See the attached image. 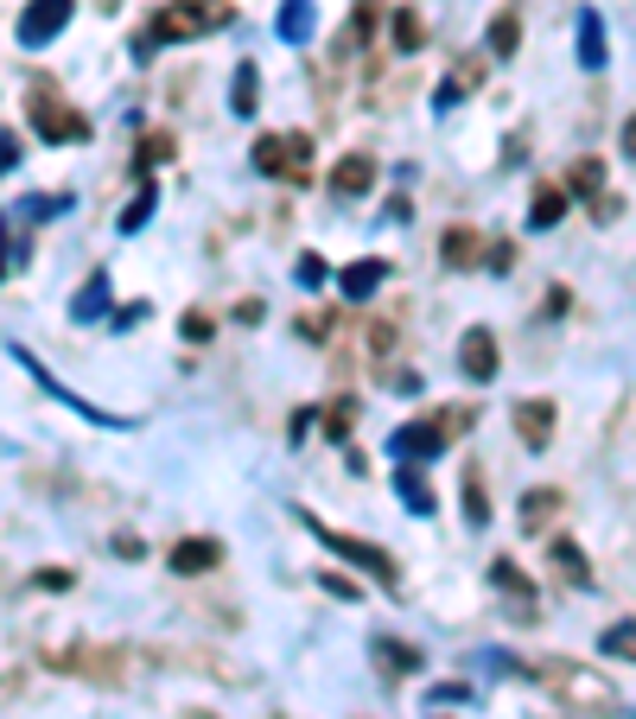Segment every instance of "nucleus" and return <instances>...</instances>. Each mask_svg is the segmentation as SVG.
Listing matches in <instances>:
<instances>
[{
    "mask_svg": "<svg viewBox=\"0 0 636 719\" xmlns=\"http://www.w3.org/2000/svg\"><path fill=\"white\" fill-rule=\"evenodd\" d=\"M497 663L515 668V675H529V681H541L548 694H560L573 713H617V707H624L598 668L566 663V656H497Z\"/></svg>",
    "mask_w": 636,
    "mask_h": 719,
    "instance_id": "1",
    "label": "nucleus"
},
{
    "mask_svg": "<svg viewBox=\"0 0 636 719\" xmlns=\"http://www.w3.org/2000/svg\"><path fill=\"white\" fill-rule=\"evenodd\" d=\"M229 20H236V13H229V0H166L147 27H140V39H134V58H153V52H166V45L204 39V32H223Z\"/></svg>",
    "mask_w": 636,
    "mask_h": 719,
    "instance_id": "2",
    "label": "nucleus"
},
{
    "mask_svg": "<svg viewBox=\"0 0 636 719\" xmlns=\"http://www.w3.org/2000/svg\"><path fill=\"white\" fill-rule=\"evenodd\" d=\"M300 522H305V529H312L319 541H325L337 561L363 566L369 580H382L388 592H402V566H395V554H388V548H376V541H356V535H344V529H325V522H312V515H300Z\"/></svg>",
    "mask_w": 636,
    "mask_h": 719,
    "instance_id": "3",
    "label": "nucleus"
},
{
    "mask_svg": "<svg viewBox=\"0 0 636 719\" xmlns=\"http://www.w3.org/2000/svg\"><path fill=\"white\" fill-rule=\"evenodd\" d=\"M254 173L305 185L312 179V134H261V140H254Z\"/></svg>",
    "mask_w": 636,
    "mask_h": 719,
    "instance_id": "4",
    "label": "nucleus"
},
{
    "mask_svg": "<svg viewBox=\"0 0 636 719\" xmlns=\"http://www.w3.org/2000/svg\"><path fill=\"white\" fill-rule=\"evenodd\" d=\"M25 115H32V134H39V140H51V147H71V140H83V134H90V122H83V115H76L58 90H32Z\"/></svg>",
    "mask_w": 636,
    "mask_h": 719,
    "instance_id": "5",
    "label": "nucleus"
},
{
    "mask_svg": "<svg viewBox=\"0 0 636 719\" xmlns=\"http://www.w3.org/2000/svg\"><path fill=\"white\" fill-rule=\"evenodd\" d=\"M71 13H76V0H25V13H20V27H13V39H20L25 52H45L51 39L71 27Z\"/></svg>",
    "mask_w": 636,
    "mask_h": 719,
    "instance_id": "6",
    "label": "nucleus"
},
{
    "mask_svg": "<svg viewBox=\"0 0 636 719\" xmlns=\"http://www.w3.org/2000/svg\"><path fill=\"white\" fill-rule=\"evenodd\" d=\"M388 452L402 465H432V459H446V434H439L432 420H402V427L388 434Z\"/></svg>",
    "mask_w": 636,
    "mask_h": 719,
    "instance_id": "7",
    "label": "nucleus"
},
{
    "mask_svg": "<svg viewBox=\"0 0 636 719\" xmlns=\"http://www.w3.org/2000/svg\"><path fill=\"white\" fill-rule=\"evenodd\" d=\"M7 357H20V369H25V376H39V383H45L51 395L64 402V408H76V414H83V420H102V427H127L122 414H102V408H90V402H83L76 388H64V383H58V376H51V369H45V363H39V357H32V351H25V344H7Z\"/></svg>",
    "mask_w": 636,
    "mask_h": 719,
    "instance_id": "8",
    "label": "nucleus"
},
{
    "mask_svg": "<svg viewBox=\"0 0 636 719\" xmlns=\"http://www.w3.org/2000/svg\"><path fill=\"white\" fill-rule=\"evenodd\" d=\"M554 420H560V408H554V402H541V395L515 402V434H522V446H529V452H548V439H554Z\"/></svg>",
    "mask_w": 636,
    "mask_h": 719,
    "instance_id": "9",
    "label": "nucleus"
},
{
    "mask_svg": "<svg viewBox=\"0 0 636 719\" xmlns=\"http://www.w3.org/2000/svg\"><path fill=\"white\" fill-rule=\"evenodd\" d=\"M458 369H465L471 383H490V376H497V337L483 332V325H471V332L458 337Z\"/></svg>",
    "mask_w": 636,
    "mask_h": 719,
    "instance_id": "10",
    "label": "nucleus"
},
{
    "mask_svg": "<svg viewBox=\"0 0 636 719\" xmlns=\"http://www.w3.org/2000/svg\"><path fill=\"white\" fill-rule=\"evenodd\" d=\"M51 668L90 675V681H122V656L115 649H64V656H51Z\"/></svg>",
    "mask_w": 636,
    "mask_h": 719,
    "instance_id": "11",
    "label": "nucleus"
},
{
    "mask_svg": "<svg viewBox=\"0 0 636 719\" xmlns=\"http://www.w3.org/2000/svg\"><path fill=\"white\" fill-rule=\"evenodd\" d=\"M166 566H173V573H210V566H223V541L217 535H185L173 554H166Z\"/></svg>",
    "mask_w": 636,
    "mask_h": 719,
    "instance_id": "12",
    "label": "nucleus"
},
{
    "mask_svg": "<svg viewBox=\"0 0 636 719\" xmlns=\"http://www.w3.org/2000/svg\"><path fill=\"white\" fill-rule=\"evenodd\" d=\"M382 281H388V261H351V268L337 274V293H344L351 306H363V300H376Z\"/></svg>",
    "mask_w": 636,
    "mask_h": 719,
    "instance_id": "13",
    "label": "nucleus"
},
{
    "mask_svg": "<svg viewBox=\"0 0 636 719\" xmlns=\"http://www.w3.org/2000/svg\"><path fill=\"white\" fill-rule=\"evenodd\" d=\"M376 159L369 154H344L337 159V173H331V191H337V198H363V191H369V185H376Z\"/></svg>",
    "mask_w": 636,
    "mask_h": 719,
    "instance_id": "14",
    "label": "nucleus"
},
{
    "mask_svg": "<svg viewBox=\"0 0 636 719\" xmlns=\"http://www.w3.org/2000/svg\"><path fill=\"white\" fill-rule=\"evenodd\" d=\"M490 586L515 598V617H541V612H534V586H529V573H522L515 561H490Z\"/></svg>",
    "mask_w": 636,
    "mask_h": 719,
    "instance_id": "15",
    "label": "nucleus"
},
{
    "mask_svg": "<svg viewBox=\"0 0 636 719\" xmlns=\"http://www.w3.org/2000/svg\"><path fill=\"white\" fill-rule=\"evenodd\" d=\"M108 306H115V293H108V274H90V281L76 286L71 319H76V325H96V319H108Z\"/></svg>",
    "mask_w": 636,
    "mask_h": 719,
    "instance_id": "16",
    "label": "nucleus"
},
{
    "mask_svg": "<svg viewBox=\"0 0 636 719\" xmlns=\"http://www.w3.org/2000/svg\"><path fill=\"white\" fill-rule=\"evenodd\" d=\"M560 510H566V497H560L554 484L522 490V529H529V535H541V529H548V522H554Z\"/></svg>",
    "mask_w": 636,
    "mask_h": 719,
    "instance_id": "17",
    "label": "nucleus"
},
{
    "mask_svg": "<svg viewBox=\"0 0 636 719\" xmlns=\"http://www.w3.org/2000/svg\"><path fill=\"white\" fill-rule=\"evenodd\" d=\"M580 64H585V71H605V64H611V45H605V20H598L592 7H585V13H580Z\"/></svg>",
    "mask_w": 636,
    "mask_h": 719,
    "instance_id": "18",
    "label": "nucleus"
},
{
    "mask_svg": "<svg viewBox=\"0 0 636 719\" xmlns=\"http://www.w3.org/2000/svg\"><path fill=\"white\" fill-rule=\"evenodd\" d=\"M395 490H402L407 515H432V510H439V497H432V484L420 478V465H402V471H395Z\"/></svg>",
    "mask_w": 636,
    "mask_h": 719,
    "instance_id": "19",
    "label": "nucleus"
},
{
    "mask_svg": "<svg viewBox=\"0 0 636 719\" xmlns=\"http://www.w3.org/2000/svg\"><path fill=\"white\" fill-rule=\"evenodd\" d=\"M478 230H471V223H452V230H446V242H439V256H446V268H478Z\"/></svg>",
    "mask_w": 636,
    "mask_h": 719,
    "instance_id": "20",
    "label": "nucleus"
},
{
    "mask_svg": "<svg viewBox=\"0 0 636 719\" xmlns=\"http://www.w3.org/2000/svg\"><path fill=\"white\" fill-rule=\"evenodd\" d=\"M560 217H566V185H541L529 205V230H554Z\"/></svg>",
    "mask_w": 636,
    "mask_h": 719,
    "instance_id": "21",
    "label": "nucleus"
},
{
    "mask_svg": "<svg viewBox=\"0 0 636 719\" xmlns=\"http://www.w3.org/2000/svg\"><path fill=\"white\" fill-rule=\"evenodd\" d=\"M369 649H376V663L388 668V675H420V649H414V643L376 637V643H369Z\"/></svg>",
    "mask_w": 636,
    "mask_h": 719,
    "instance_id": "22",
    "label": "nucleus"
},
{
    "mask_svg": "<svg viewBox=\"0 0 636 719\" xmlns=\"http://www.w3.org/2000/svg\"><path fill=\"white\" fill-rule=\"evenodd\" d=\"M312 20H319V13H312V0H286V7H280V20H274V32L286 39V45H300L305 32H312Z\"/></svg>",
    "mask_w": 636,
    "mask_h": 719,
    "instance_id": "23",
    "label": "nucleus"
},
{
    "mask_svg": "<svg viewBox=\"0 0 636 719\" xmlns=\"http://www.w3.org/2000/svg\"><path fill=\"white\" fill-rule=\"evenodd\" d=\"M229 108H236V115H254V108H261V77H254V64H236V83H229Z\"/></svg>",
    "mask_w": 636,
    "mask_h": 719,
    "instance_id": "24",
    "label": "nucleus"
},
{
    "mask_svg": "<svg viewBox=\"0 0 636 719\" xmlns=\"http://www.w3.org/2000/svg\"><path fill=\"white\" fill-rule=\"evenodd\" d=\"M554 566L566 573V580H573V586H592V566H585L580 541H566V535H560V541H554Z\"/></svg>",
    "mask_w": 636,
    "mask_h": 719,
    "instance_id": "25",
    "label": "nucleus"
},
{
    "mask_svg": "<svg viewBox=\"0 0 636 719\" xmlns=\"http://www.w3.org/2000/svg\"><path fill=\"white\" fill-rule=\"evenodd\" d=\"M515 45H522V20L515 13H497L490 20V58H509Z\"/></svg>",
    "mask_w": 636,
    "mask_h": 719,
    "instance_id": "26",
    "label": "nucleus"
},
{
    "mask_svg": "<svg viewBox=\"0 0 636 719\" xmlns=\"http://www.w3.org/2000/svg\"><path fill=\"white\" fill-rule=\"evenodd\" d=\"M153 210H159V191H153V185H140V191H134V205L122 210V236L147 230V217H153Z\"/></svg>",
    "mask_w": 636,
    "mask_h": 719,
    "instance_id": "27",
    "label": "nucleus"
},
{
    "mask_svg": "<svg viewBox=\"0 0 636 719\" xmlns=\"http://www.w3.org/2000/svg\"><path fill=\"white\" fill-rule=\"evenodd\" d=\"M630 643H636V624H630V617H617L605 637H598V649H605V656H617V663H630Z\"/></svg>",
    "mask_w": 636,
    "mask_h": 719,
    "instance_id": "28",
    "label": "nucleus"
},
{
    "mask_svg": "<svg viewBox=\"0 0 636 719\" xmlns=\"http://www.w3.org/2000/svg\"><path fill=\"white\" fill-rule=\"evenodd\" d=\"M159 159H173V134H166V128H159V134H147V140H140V173H153Z\"/></svg>",
    "mask_w": 636,
    "mask_h": 719,
    "instance_id": "29",
    "label": "nucleus"
},
{
    "mask_svg": "<svg viewBox=\"0 0 636 719\" xmlns=\"http://www.w3.org/2000/svg\"><path fill=\"white\" fill-rule=\"evenodd\" d=\"M420 39H427V27H420V20H414V13H395V45H402V52H414V45H420Z\"/></svg>",
    "mask_w": 636,
    "mask_h": 719,
    "instance_id": "30",
    "label": "nucleus"
},
{
    "mask_svg": "<svg viewBox=\"0 0 636 719\" xmlns=\"http://www.w3.org/2000/svg\"><path fill=\"white\" fill-rule=\"evenodd\" d=\"M293 281H300L305 293H312V286H325V281H331V268H325L319 256H300V268H293Z\"/></svg>",
    "mask_w": 636,
    "mask_h": 719,
    "instance_id": "31",
    "label": "nucleus"
},
{
    "mask_svg": "<svg viewBox=\"0 0 636 719\" xmlns=\"http://www.w3.org/2000/svg\"><path fill=\"white\" fill-rule=\"evenodd\" d=\"M465 515H471V529H483V522H490V503H483V484H478V478L465 484Z\"/></svg>",
    "mask_w": 636,
    "mask_h": 719,
    "instance_id": "32",
    "label": "nucleus"
},
{
    "mask_svg": "<svg viewBox=\"0 0 636 719\" xmlns=\"http://www.w3.org/2000/svg\"><path fill=\"white\" fill-rule=\"evenodd\" d=\"M64 205H71V198H45V191H32V198H25V217H32V223H45V217H58Z\"/></svg>",
    "mask_w": 636,
    "mask_h": 719,
    "instance_id": "33",
    "label": "nucleus"
},
{
    "mask_svg": "<svg viewBox=\"0 0 636 719\" xmlns=\"http://www.w3.org/2000/svg\"><path fill=\"white\" fill-rule=\"evenodd\" d=\"M351 408H356V402H331V414H325V434H331V439L351 434Z\"/></svg>",
    "mask_w": 636,
    "mask_h": 719,
    "instance_id": "34",
    "label": "nucleus"
},
{
    "mask_svg": "<svg viewBox=\"0 0 636 719\" xmlns=\"http://www.w3.org/2000/svg\"><path fill=\"white\" fill-rule=\"evenodd\" d=\"M13 166H20V134H7V128H0V179H7Z\"/></svg>",
    "mask_w": 636,
    "mask_h": 719,
    "instance_id": "35",
    "label": "nucleus"
},
{
    "mask_svg": "<svg viewBox=\"0 0 636 719\" xmlns=\"http://www.w3.org/2000/svg\"><path fill=\"white\" fill-rule=\"evenodd\" d=\"M452 700H471L465 681H446V688H432V707H452Z\"/></svg>",
    "mask_w": 636,
    "mask_h": 719,
    "instance_id": "36",
    "label": "nucleus"
},
{
    "mask_svg": "<svg viewBox=\"0 0 636 719\" xmlns=\"http://www.w3.org/2000/svg\"><path fill=\"white\" fill-rule=\"evenodd\" d=\"M573 185H580V191H598V166H592V159H585V166H573Z\"/></svg>",
    "mask_w": 636,
    "mask_h": 719,
    "instance_id": "37",
    "label": "nucleus"
},
{
    "mask_svg": "<svg viewBox=\"0 0 636 719\" xmlns=\"http://www.w3.org/2000/svg\"><path fill=\"white\" fill-rule=\"evenodd\" d=\"M178 332H185V337H210V319H204V312H185V325H178Z\"/></svg>",
    "mask_w": 636,
    "mask_h": 719,
    "instance_id": "38",
    "label": "nucleus"
},
{
    "mask_svg": "<svg viewBox=\"0 0 636 719\" xmlns=\"http://www.w3.org/2000/svg\"><path fill=\"white\" fill-rule=\"evenodd\" d=\"M490 268H497V274H509V268H515V249H509V242H497V249H490Z\"/></svg>",
    "mask_w": 636,
    "mask_h": 719,
    "instance_id": "39",
    "label": "nucleus"
},
{
    "mask_svg": "<svg viewBox=\"0 0 636 719\" xmlns=\"http://www.w3.org/2000/svg\"><path fill=\"white\" fill-rule=\"evenodd\" d=\"M0 274H7V236H0Z\"/></svg>",
    "mask_w": 636,
    "mask_h": 719,
    "instance_id": "40",
    "label": "nucleus"
}]
</instances>
